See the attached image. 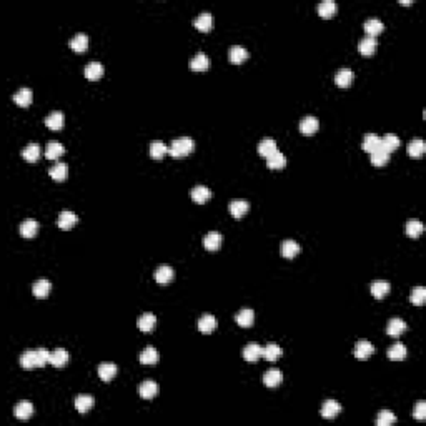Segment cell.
<instances>
[{
  "label": "cell",
  "instance_id": "6da1fadb",
  "mask_svg": "<svg viewBox=\"0 0 426 426\" xmlns=\"http://www.w3.org/2000/svg\"><path fill=\"white\" fill-rule=\"evenodd\" d=\"M47 363H50V351L47 348H37V350L23 351L20 356V365L25 370H34V368H42Z\"/></svg>",
  "mask_w": 426,
  "mask_h": 426
},
{
  "label": "cell",
  "instance_id": "7a4b0ae2",
  "mask_svg": "<svg viewBox=\"0 0 426 426\" xmlns=\"http://www.w3.org/2000/svg\"><path fill=\"white\" fill-rule=\"evenodd\" d=\"M193 148H195L193 139H190V137H180V139H175L172 142V145L168 147V153L175 158H180L192 153Z\"/></svg>",
  "mask_w": 426,
  "mask_h": 426
},
{
  "label": "cell",
  "instance_id": "3957f363",
  "mask_svg": "<svg viewBox=\"0 0 426 426\" xmlns=\"http://www.w3.org/2000/svg\"><path fill=\"white\" fill-rule=\"evenodd\" d=\"M318 127H320V122L313 115H306V117H303V119L300 120V132H302L303 135H306V137L313 135L316 130H318Z\"/></svg>",
  "mask_w": 426,
  "mask_h": 426
},
{
  "label": "cell",
  "instance_id": "277c9868",
  "mask_svg": "<svg viewBox=\"0 0 426 426\" xmlns=\"http://www.w3.org/2000/svg\"><path fill=\"white\" fill-rule=\"evenodd\" d=\"M77 223H79V217L74 212H68V210L62 212L59 215V218H57V225H59L60 230H70L74 228Z\"/></svg>",
  "mask_w": 426,
  "mask_h": 426
},
{
  "label": "cell",
  "instance_id": "5b68a950",
  "mask_svg": "<svg viewBox=\"0 0 426 426\" xmlns=\"http://www.w3.org/2000/svg\"><path fill=\"white\" fill-rule=\"evenodd\" d=\"M190 197H192V200L195 202V203H206V202L212 198V190L205 185H197L192 188Z\"/></svg>",
  "mask_w": 426,
  "mask_h": 426
},
{
  "label": "cell",
  "instance_id": "8992f818",
  "mask_svg": "<svg viewBox=\"0 0 426 426\" xmlns=\"http://www.w3.org/2000/svg\"><path fill=\"white\" fill-rule=\"evenodd\" d=\"M320 413H322V416L326 418V420H333V418H336L340 413H342V405L335 400H326L323 403L322 411Z\"/></svg>",
  "mask_w": 426,
  "mask_h": 426
},
{
  "label": "cell",
  "instance_id": "52a82bcc",
  "mask_svg": "<svg viewBox=\"0 0 426 426\" xmlns=\"http://www.w3.org/2000/svg\"><path fill=\"white\" fill-rule=\"evenodd\" d=\"M375 353V346L368 342V340H360L358 343L355 345V356L358 360H366Z\"/></svg>",
  "mask_w": 426,
  "mask_h": 426
},
{
  "label": "cell",
  "instance_id": "ba28073f",
  "mask_svg": "<svg viewBox=\"0 0 426 426\" xmlns=\"http://www.w3.org/2000/svg\"><path fill=\"white\" fill-rule=\"evenodd\" d=\"M353 79H355V74H353L351 68H346V67L340 68V70L335 74V83L338 85V87H342V88L350 87Z\"/></svg>",
  "mask_w": 426,
  "mask_h": 426
},
{
  "label": "cell",
  "instance_id": "9c48e42d",
  "mask_svg": "<svg viewBox=\"0 0 426 426\" xmlns=\"http://www.w3.org/2000/svg\"><path fill=\"white\" fill-rule=\"evenodd\" d=\"M139 393H140V396L143 400H152V398H155V396H157L158 386H157V383L153 380H145V381H142V383H140Z\"/></svg>",
  "mask_w": 426,
  "mask_h": 426
},
{
  "label": "cell",
  "instance_id": "30bf717a",
  "mask_svg": "<svg viewBox=\"0 0 426 426\" xmlns=\"http://www.w3.org/2000/svg\"><path fill=\"white\" fill-rule=\"evenodd\" d=\"M68 358L70 355L65 348H57L50 353V365H54L55 368H63L68 363Z\"/></svg>",
  "mask_w": 426,
  "mask_h": 426
},
{
  "label": "cell",
  "instance_id": "8fae6325",
  "mask_svg": "<svg viewBox=\"0 0 426 426\" xmlns=\"http://www.w3.org/2000/svg\"><path fill=\"white\" fill-rule=\"evenodd\" d=\"M39 232V223L34 218H27L20 223V235L23 238H34Z\"/></svg>",
  "mask_w": 426,
  "mask_h": 426
},
{
  "label": "cell",
  "instance_id": "7c38bea8",
  "mask_svg": "<svg viewBox=\"0 0 426 426\" xmlns=\"http://www.w3.org/2000/svg\"><path fill=\"white\" fill-rule=\"evenodd\" d=\"M173 278H175V271H173V268H170L168 265H160L155 271V280L160 285H167Z\"/></svg>",
  "mask_w": 426,
  "mask_h": 426
},
{
  "label": "cell",
  "instance_id": "4fadbf2b",
  "mask_svg": "<svg viewBox=\"0 0 426 426\" xmlns=\"http://www.w3.org/2000/svg\"><path fill=\"white\" fill-rule=\"evenodd\" d=\"M282 381H283V373L280 370H275V368L265 371V375H263V383L268 388H277L278 385H282Z\"/></svg>",
  "mask_w": 426,
  "mask_h": 426
},
{
  "label": "cell",
  "instance_id": "5bb4252c",
  "mask_svg": "<svg viewBox=\"0 0 426 426\" xmlns=\"http://www.w3.org/2000/svg\"><path fill=\"white\" fill-rule=\"evenodd\" d=\"M215 328H217V318H215L213 315L205 313V315L200 316V320H198V330H200L202 333L208 335V333H212Z\"/></svg>",
  "mask_w": 426,
  "mask_h": 426
},
{
  "label": "cell",
  "instance_id": "9a60e30c",
  "mask_svg": "<svg viewBox=\"0 0 426 426\" xmlns=\"http://www.w3.org/2000/svg\"><path fill=\"white\" fill-rule=\"evenodd\" d=\"M208 67H210V59L203 52H198V54L190 60V68L195 72H205L208 70Z\"/></svg>",
  "mask_w": 426,
  "mask_h": 426
},
{
  "label": "cell",
  "instance_id": "2e32d148",
  "mask_svg": "<svg viewBox=\"0 0 426 426\" xmlns=\"http://www.w3.org/2000/svg\"><path fill=\"white\" fill-rule=\"evenodd\" d=\"M222 242H223L222 233H218V232H210V233H206V235H205V238H203V246H205V248L208 250V251H217V250L222 246Z\"/></svg>",
  "mask_w": 426,
  "mask_h": 426
},
{
  "label": "cell",
  "instance_id": "e0dca14e",
  "mask_svg": "<svg viewBox=\"0 0 426 426\" xmlns=\"http://www.w3.org/2000/svg\"><path fill=\"white\" fill-rule=\"evenodd\" d=\"M63 123H65V117H63V113L60 110H55V112L48 113V115L45 117V125L50 130L63 128Z\"/></svg>",
  "mask_w": 426,
  "mask_h": 426
},
{
  "label": "cell",
  "instance_id": "ac0fdd59",
  "mask_svg": "<svg viewBox=\"0 0 426 426\" xmlns=\"http://www.w3.org/2000/svg\"><path fill=\"white\" fill-rule=\"evenodd\" d=\"M243 358L250 363L258 362V358H262V346L258 343H248L243 348Z\"/></svg>",
  "mask_w": 426,
  "mask_h": 426
},
{
  "label": "cell",
  "instance_id": "d6986e66",
  "mask_svg": "<svg viewBox=\"0 0 426 426\" xmlns=\"http://www.w3.org/2000/svg\"><path fill=\"white\" fill-rule=\"evenodd\" d=\"M228 210L235 218H242L245 213H248L250 203L246 200H232L228 205Z\"/></svg>",
  "mask_w": 426,
  "mask_h": 426
},
{
  "label": "cell",
  "instance_id": "ffe728a7",
  "mask_svg": "<svg viewBox=\"0 0 426 426\" xmlns=\"http://www.w3.org/2000/svg\"><path fill=\"white\" fill-rule=\"evenodd\" d=\"M405 331H406V323H405V320H401V318H391L389 320V323H388V326H386V333L389 335V336H400V335H403Z\"/></svg>",
  "mask_w": 426,
  "mask_h": 426
},
{
  "label": "cell",
  "instance_id": "44dd1931",
  "mask_svg": "<svg viewBox=\"0 0 426 426\" xmlns=\"http://www.w3.org/2000/svg\"><path fill=\"white\" fill-rule=\"evenodd\" d=\"M155 325H157V318L153 313H143L139 320H137V326H139V330L145 331V333H150V331L155 328Z\"/></svg>",
  "mask_w": 426,
  "mask_h": 426
},
{
  "label": "cell",
  "instance_id": "7402d4cb",
  "mask_svg": "<svg viewBox=\"0 0 426 426\" xmlns=\"http://www.w3.org/2000/svg\"><path fill=\"white\" fill-rule=\"evenodd\" d=\"M283 355V348L275 343H268L266 346H262V356L268 362H275Z\"/></svg>",
  "mask_w": 426,
  "mask_h": 426
},
{
  "label": "cell",
  "instance_id": "603a6c76",
  "mask_svg": "<svg viewBox=\"0 0 426 426\" xmlns=\"http://www.w3.org/2000/svg\"><path fill=\"white\" fill-rule=\"evenodd\" d=\"M40 145L35 143V142H32V143H28L25 148L22 150V157L23 160L28 162V163H34V162H37L40 158Z\"/></svg>",
  "mask_w": 426,
  "mask_h": 426
},
{
  "label": "cell",
  "instance_id": "cb8c5ba5",
  "mask_svg": "<svg viewBox=\"0 0 426 426\" xmlns=\"http://www.w3.org/2000/svg\"><path fill=\"white\" fill-rule=\"evenodd\" d=\"M50 290H52V283L45 278H40L39 282H35L34 286H32V291H34V295L37 298H47Z\"/></svg>",
  "mask_w": 426,
  "mask_h": 426
},
{
  "label": "cell",
  "instance_id": "d4e9b609",
  "mask_svg": "<svg viewBox=\"0 0 426 426\" xmlns=\"http://www.w3.org/2000/svg\"><path fill=\"white\" fill-rule=\"evenodd\" d=\"M93 403H95V400H93V396L90 395H79L75 398V408L79 413H82V415H85L87 411H90V409L93 408Z\"/></svg>",
  "mask_w": 426,
  "mask_h": 426
},
{
  "label": "cell",
  "instance_id": "484cf974",
  "mask_svg": "<svg viewBox=\"0 0 426 426\" xmlns=\"http://www.w3.org/2000/svg\"><path fill=\"white\" fill-rule=\"evenodd\" d=\"M365 32H366L368 34V37H373L375 39L376 35L378 34H381V32H383V28H385V25H383V22H381L380 19H368L366 22H365Z\"/></svg>",
  "mask_w": 426,
  "mask_h": 426
},
{
  "label": "cell",
  "instance_id": "4316f807",
  "mask_svg": "<svg viewBox=\"0 0 426 426\" xmlns=\"http://www.w3.org/2000/svg\"><path fill=\"white\" fill-rule=\"evenodd\" d=\"M34 100V93H32L30 88H20L19 92L14 93V102L19 105V107H28Z\"/></svg>",
  "mask_w": 426,
  "mask_h": 426
},
{
  "label": "cell",
  "instance_id": "83f0119b",
  "mask_svg": "<svg viewBox=\"0 0 426 426\" xmlns=\"http://www.w3.org/2000/svg\"><path fill=\"white\" fill-rule=\"evenodd\" d=\"M235 320H237V323L240 325V326L243 328H248L253 325L255 322V311L250 310V308H243V310H240L237 313V316H235Z\"/></svg>",
  "mask_w": 426,
  "mask_h": 426
},
{
  "label": "cell",
  "instance_id": "f1b7e54d",
  "mask_svg": "<svg viewBox=\"0 0 426 426\" xmlns=\"http://www.w3.org/2000/svg\"><path fill=\"white\" fill-rule=\"evenodd\" d=\"M103 72H105V68L100 62H90L87 67H85L83 74L88 80H99L100 77L103 75Z\"/></svg>",
  "mask_w": 426,
  "mask_h": 426
},
{
  "label": "cell",
  "instance_id": "f546056e",
  "mask_svg": "<svg viewBox=\"0 0 426 426\" xmlns=\"http://www.w3.org/2000/svg\"><path fill=\"white\" fill-rule=\"evenodd\" d=\"M65 153V147L60 142H48L45 147V157L48 160H57Z\"/></svg>",
  "mask_w": 426,
  "mask_h": 426
},
{
  "label": "cell",
  "instance_id": "4dcf8cb0",
  "mask_svg": "<svg viewBox=\"0 0 426 426\" xmlns=\"http://www.w3.org/2000/svg\"><path fill=\"white\" fill-rule=\"evenodd\" d=\"M228 59L232 63H242L248 59V52H246V48L242 47V45H233L228 50Z\"/></svg>",
  "mask_w": 426,
  "mask_h": 426
},
{
  "label": "cell",
  "instance_id": "1f68e13d",
  "mask_svg": "<svg viewBox=\"0 0 426 426\" xmlns=\"http://www.w3.org/2000/svg\"><path fill=\"white\" fill-rule=\"evenodd\" d=\"M68 45L75 52H85L88 48V35L87 34L74 35V37L70 39V42H68Z\"/></svg>",
  "mask_w": 426,
  "mask_h": 426
},
{
  "label": "cell",
  "instance_id": "d6a6232c",
  "mask_svg": "<svg viewBox=\"0 0 426 426\" xmlns=\"http://www.w3.org/2000/svg\"><path fill=\"white\" fill-rule=\"evenodd\" d=\"M117 371H119V368H117V365L115 363H102L99 366V376H100V380H103V381H110V380H113L115 378V375H117Z\"/></svg>",
  "mask_w": 426,
  "mask_h": 426
},
{
  "label": "cell",
  "instance_id": "836d02e7",
  "mask_svg": "<svg viewBox=\"0 0 426 426\" xmlns=\"http://www.w3.org/2000/svg\"><path fill=\"white\" fill-rule=\"evenodd\" d=\"M168 153V147L162 140H153L150 143V157L155 160H162Z\"/></svg>",
  "mask_w": 426,
  "mask_h": 426
},
{
  "label": "cell",
  "instance_id": "e575fe53",
  "mask_svg": "<svg viewBox=\"0 0 426 426\" xmlns=\"http://www.w3.org/2000/svg\"><path fill=\"white\" fill-rule=\"evenodd\" d=\"M48 175H50V177L54 178V180H57V182H63L65 178H67V175H68V167H67V163H63V162H57L54 167L48 170Z\"/></svg>",
  "mask_w": 426,
  "mask_h": 426
},
{
  "label": "cell",
  "instance_id": "d590c367",
  "mask_svg": "<svg viewBox=\"0 0 426 426\" xmlns=\"http://www.w3.org/2000/svg\"><path fill=\"white\" fill-rule=\"evenodd\" d=\"M380 147H381V137L375 135V133H368V135H365L363 143H362V148L365 150V152L371 153Z\"/></svg>",
  "mask_w": 426,
  "mask_h": 426
},
{
  "label": "cell",
  "instance_id": "8d00e7d4",
  "mask_svg": "<svg viewBox=\"0 0 426 426\" xmlns=\"http://www.w3.org/2000/svg\"><path fill=\"white\" fill-rule=\"evenodd\" d=\"M193 23L200 32H208L210 28L213 27V17H212V14H208V12H203V14H200L197 19H195Z\"/></svg>",
  "mask_w": 426,
  "mask_h": 426
},
{
  "label": "cell",
  "instance_id": "74e56055",
  "mask_svg": "<svg viewBox=\"0 0 426 426\" xmlns=\"http://www.w3.org/2000/svg\"><path fill=\"white\" fill-rule=\"evenodd\" d=\"M376 47H378V42H376V39L373 37H365L360 40V45H358V50L362 55H373L376 50Z\"/></svg>",
  "mask_w": 426,
  "mask_h": 426
},
{
  "label": "cell",
  "instance_id": "f35d334b",
  "mask_svg": "<svg viewBox=\"0 0 426 426\" xmlns=\"http://www.w3.org/2000/svg\"><path fill=\"white\" fill-rule=\"evenodd\" d=\"M336 9H338V5H336L333 0H323L322 3H318V14H320V17H323V19L333 17V15L336 14Z\"/></svg>",
  "mask_w": 426,
  "mask_h": 426
},
{
  "label": "cell",
  "instance_id": "ab89813d",
  "mask_svg": "<svg viewBox=\"0 0 426 426\" xmlns=\"http://www.w3.org/2000/svg\"><path fill=\"white\" fill-rule=\"evenodd\" d=\"M406 355H408V350L403 343H395L388 350V358L393 360V362H401V360L406 358Z\"/></svg>",
  "mask_w": 426,
  "mask_h": 426
},
{
  "label": "cell",
  "instance_id": "60d3db41",
  "mask_svg": "<svg viewBox=\"0 0 426 426\" xmlns=\"http://www.w3.org/2000/svg\"><path fill=\"white\" fill-rule=\"evenodd\" d=\"M275 152H277V142L273 139H263L258 143V153L262 157L268 158L270 155H273Z\"/></svg>",
  "mask_w": 426,
  "mask_h": 426
},
{
  "label": "cell",
  "instance_id": "b9f144b4",
  "mask_svg": "<svg viewBox=\"0 0 426 426\" xmlns=\"http://www.w3.org/2000/svg\"><path fill=\"white\" fill-rule=\"evenodd\" d=\"M406 150H408V155H409V157L418 158V157H421V155H423V153H425V150H426V143H425V142L421 140V139H413V140L408 143Z\"/></svg>",
  "mask_w": 426,
  "mask_h": 426
},
{
  "label": "cell",
  "instance_id": "7bdbcfd3",
  "mask_svg": "<svg viewBox=\"0 0 426 426\" xmlns=\"http://www.w3.org/2000/svg\"><path fill=\"white\" fill-rule=\"evenodd\" d=\"M14 415L17 416L19 420H28V418L34 415V406H32V403H28V401H22V403H19L17 406H15Z\"/></svg>",
  "mask_w": 426,
  "mask_h": 426
},
{
  "label": "cell",
  "instance_id": "ee69618b",
  "mask_svg": "<svg viewBox=\"0 0 426 426\" xmlns=\"http://www.w3.org/2000/svg\"><path fill=\"white\" fill-rule=\"evenodd\" d=\"M388 162H389V153L383 147H380V148H376L375 152H371V163L375 165V167H383V165H386Z\"/></svg>",
  "mask_w": 426,
  "mask_h": 426
},
{
  "label": "cell",
  "instance_id": "f6af8a7d",
  "mask_svg": "<svg viewBox=\"0 0 426 426\" xmlns=\"http://www.w3.org/2000/svg\"><path fill=\"white\" fill-rule=\"evenodd\" d=\"M389 290H391V285H389L388 282H375L371 285V295L378 300L386 297V295L389 293Z\"/></svg>",
  "mask_w": 426,
  "mask_h": 426
},
{
  "label": "cell",
  "instance_id": "bcb514c9",
  "mask_svg": "<svg viewBox=\"0 0 426 426\" xmlns=\"http://www.w3.org/2000/svg\"><path fill=\"white\" fill-rule=\"evenodd\" d=\"M401 145L400 139L396 135H393V133H388V135L381 137V147H383L385 150H386L388 153L395 152L396 148H398Z\"/></svg>",
  "mask_w": 426,
  "mask_h": 426
},
{
  "label": "cell",
  "instance_id": "7dc6e473",
  "mask_svg": "<svg viewBox=\"0 0 426 426\" xmlns=\"http://www.w3.org/2000/svg\"><path fill=\"white\" fill-rule=\"evenodd\" d=\"M300 253V245L295 240H285L282 245V255L285 258H295Z\"/></svg>",
  "mask_w": 426,
  "mask_h": 426
},
{
  "label": "cell",
  "instance_id": "c3c4849f",
  "mask_svg": "<svg viewBox=\"0 0 426 426\" xmlns=\"http://www.w3.org/2000/svg\"><path fill=\"white\" fill-rule=\"evenodd\" d=\"M405 230H406L408 237L418 238L421 233L425 232V226H423V223H421L420 220H408L406 222V226H405Z\"/></svg>",
  "mask_w": 426,
  "mask_h": 426
},
{
  "label": "cell",
  "instance_id": "681fc988",
  "mask_svg": "<svg viewBox=\"0 0 426 426\" xmlns=\"http://www.w3.org/2000/svg\"><path fill=\"white\" fill-rule=\"evenodd\" d=\"M266 165H268L270 168L273 170H278V168H283L286 165V157L283 155L282 152H275L273 155H270L268 158H266Z\"/></svg>",
  "mask_w": 426,
  "mask_h": 426
},
{
  "label": "cell",
  "instance_id": "f907efd6",
  "mask_svg": "<svg viewBox=\"0 0 426 426\" xmlns=\"http://www.w3.org/2000/svg\"><path fill=\"white\" fill-rule=\"evenodd\" d=\"M158 360V353L153 346H147L140 353V363L142 365H155Z\"/></svg>",
  "mask_w": 426,
  "mask_h": 426
},
{
  "label": "cell",
  "instance_id": "816d5d0a",
  "mask_svg": "<svg viewBox=\"0 0 426 426\" xmlns=\"http://www.w3.org/2000/svg\"><path fill=\"white\" fill-rule=\"evenodd\" d=\"M426 300V288L425 286H416L411 290V293H409V302L413 303V305H423Z\"/></svg>",
  "mask_w": 426,
  "mask_h": 426
},
{
  "label": "cell",
  "instance_id": "f5cc1de1",
  "mask_svg": "<svg viewBox=\"0 0 426 426\" xmlns=\"http://www.w3.org/2000/svg\"><path fill=\"white\" fill-rule=\"evenodd\" d=\"M396 421V416L393 415L389 409H383V411L378 413V418H376V425L378 426H389Z\"/></svg>",
  "mask_w": 426,
  "mask_h": 426
},
{
  "label": "cell",
  "instance_id": "db71d44e",
  "mask_svg": "<svg viewBox=\"0 0 426 426\" xmlns=\"http://www.w3.org/2000/svg\"><path fill=\"white\" fill-rule=\"evenodd\" d=\"M413 416H415L418 421L425 420V418H426V403H425V401H420V403L416 405L415 411H413Z\"/></svg>",
  "mask_w": 426,
  "mask_h": 426
}]
</instances>
